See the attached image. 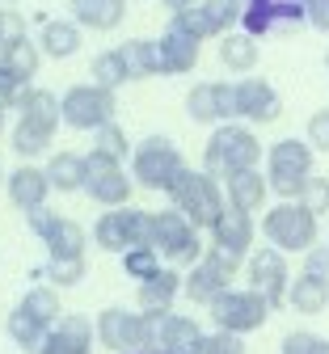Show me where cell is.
Masks as SVG:
<instances>
[{"label": "cell", "instance_id": "cell-53", "mask_svg": "<svg viewBox=\"0 0 329 354\" xmlns=\"http://www.w3.org/2000/svg\"><path fill=\"white\" fill-rule=\"evenodd\" d=\"M0 182H9V173H5V169H0Z\"/></svg>", "mask_w": 329, "mask_h": 354}, {"label": "cell", "instance_id": "cell-17", "mask_svg": "<svg viewBox=\"0 0 329 354\" xmlns=\"http://www.w3.org/2000/svg\"><path fill=\"white\" fill-rule=\"evenodd\" d=\"M93 342H98V325H93L89 317L68 313V317L51 329V342H46L42 354H93Z\"/></svg>", "mask_w": 329, "mask_h": 354}, {"label": "cell", "instance_id": "cell-9", "mask_svg": "<svg viewBox=\"0 0 329 354\" xmlns=\"http://www.w3.org/2000/svg\"><path fill=\"white\" fill-rule=\"evenodd\" d=\"M312 177V144L304 140H278L270 144V173L266 182L278 198H296L304 194V182Z\"/></svg>", "mask_w": 329, "mask_h": 354}, {"label": "cell", "instance_id": "cell-13", "mask_svg": "<svg viewBox=\"0 0 329 354\" xmlns=\"http://www.w3.org/2000/svg\"><path fill=\"white\" fill-rule=\"evenodd\" d=\"M249 287L262 291L270 299V308L278 313V308L287 304V291H292V274H287V253H278L274 245L249 253Z\"/></svg>", "mask_w": 329, "mask_h": 354}, {"label": "cell", "instance_id": "cell-31", "mask_svg": "<svg viewBox=\"0 0 329 354\" xmlns=\"http://www.w3.org/2000/svg\"><path fill=\"white\" fill-rule=\"evenodd\" d=\"M46 177H51V190H85V156L76 152H55L51 160H46Z\"/></svg>", "mask_w": 329, "mask_h": 354}, {"label": "cell", "instance_id": "cell-40", "mask_svg": "<svg viewBox=\"0 0 329 354\" xmlns=\"http://www.w3.org/2000/svg\"><path fill=\"white\" fill-rule=\"evenodd\" d=\"M93 136H98V152H106V156H114V160H127L135 148H131V140H127V131L118 127V122H106L102 131H93Z\"/></svg>", "mask_w": 329, "mask_h": 354}, {"label": "cell", "instance_id": "cell-39", "mask_svg": "<svg viewBox=\"0 0 329 354\" xmlns=\"http://www.w3.org/2000/svg\"><path fill=\"white\" fill-rule=\"evenodd\" d=\"M173 30H181V34H190V38H215V26H211V17H207V9L203 5H195V9H181V13H173V21H169Z\"/></svg>", "mask_w": 329, "mask_h": 354}, {"label": "cell", "instance_id": "cell-41", "mask_svg": "<svg viewBox=\"0 0 329 354\" xmlns=\"http://www.w3.org/2000/svg\"><path fill=\"white\" fill-rule=\"evenodd\" d=\"M190 354H245V342H241V333H224V329H215V333H203L199 346H195Z\"/></svg>", "mask_w": 329, "mask_h": 354}, {"label": "cell", "instance_id": "cell-30", "mask_svg": "<svg viewBox=\"0 0 329 354\" xmlns=\"http://www.w3.org/2000/svg\"><path fill=\"white\" fill-rule=\"evenodd\" d=\"M21 308L30 317H38L42 325H60L64 321V304H60V287H51V283H34L30 291H26V299H21Z\"/></svg>", "mask_w": 329, "mask_h": 354}, {"label": "cell", "instance_id": "cell-28", "mask_svg": "<svg viewBox=\"0 0 329 354\" xmlns=\"http://www.w3.org/2000/svg\"><path fill=\"white\" fill-rule=\"evenodd\" d=\"M118 55H123L131 80H148V76L161 72V47H157V42H148V38H131V42H123Z\"/></svg>", "mask_w": 329, "mask_h": 354}, {"label": "cell", "instance_id": "cell-11", "mask_svg": "<svg viewBox=\"0 0 329 354\" xmlns=\"http://www.w3.org/2000/svg\"><path fill=\"white\" fill-rule=\"evenodd\" d=\"M60 102H64V122L72 131H102L106 122H114V110H118L114 93L102 84H72Z\"/></svg>", "mask_w": 329, "mask_h": 354}, {"label": "cell", "instance_id": "cell-35", "mask_svg": "<svg viewBox=\"0 0 329 354\" xmlns=\"http://www.w3.org/2000/svg\"><path fill=\"white\" fill-rule=\"evenodd\" d=\"M30 279H51V287H76L85 279V257H51Z\"/></svg>", "mask_w": 329, "mask_h": 354}, {"label": "cell", "instance_id": "cell-12", "mask_svg": "<svg viewBox=\"0 0 329 354\" xmlns=\"http://www.w3.org/2000/svg\"><path fill=\"white\" fill-rule=\"evenodd\" d=\"M308 21V0H245L241 30L262 38V34H292Z\"/></svg>", "mask_w": 329, "mask_h": 354}, {"label": "cell", "instance_id": "cell-4", "mask_svg": "<svg viewBox=\"0 0 329 354\" xmlns=\"http://www.w3.org/2000/svg\"><path fill=\"white\" fill-rule=\"evenodd\" d=\"M262 236L278 253H308V249H317V215L304 203L283 198L262 215Z\"/></svg>", "mask_w": 329, "mask_h": 354}, {"label": "cell", "instance_id": "cell-27", "mask_svg": "<svg viewBox=\"0 0 329 354\" xmlns=\"http://www.w3.org/2000/svg\"><path fill=\"white\" fill-rule=\"evenodd\" d=\"M287 304L296 308V313H304V317H317V313H325V308H329V283L304 270L300 279H292Z\"/></svg>", "mask_w": 329, "mask_h": 354}, {"label": "cell", "instance_id": "cell-34", "mask_svg": "<svg viewBox=\"0 0 329 354\" xmlns=\"http://www.w3.org/2000/svg\"><path fill=\"white\" fill-rule=\"evenodd\" d=\"M0 59H5L13 72H21L26 80H34L38 64H42V47L30 42V38H17V42H9V47H0Z\"/></svg>", "mask_w": 329, "mask_h": 354}, {"label": "cell", "instance_id": "cell-32", "mask_svg": "<svg viewBox=\"0 0 329 354\" xmlns=\"http://www.w3.org/2000/svg\"><path fill=\"white\" fill-rule=\"evenodd\" d=\"M85 228L76 224V219H64L60 215V224L51 228V236H46L42 245H46V253L51 257H85Z\"/></svg>", "mask_w": 329, "mask_h": 354}, {"label": "cell", "instance_id": "cell-23", "mask_svg": "<svg viewBox=\"0 0 329 354\" xmlns=\"http://www.w3.org/2000/svg\"><path fill=\"white\" fill-rule=\"evenodd\" d=\"M5 333H9V342H13L21 354H42V350H46V342H51V325H42L38 317H30L21 304L9 313Z\"/></svg>", "mask_w": 329, "mask_h": 354}, {"label": "cell", "instance_id": "cell-20", "mask_svg": "<svg viewBox=\"0 0 329 354\" xmlns=\"http://www.w3.org/2000/svg\"><path fill=\"white\" fill-rule=\"evenodd\" d=\"M157 47H161V72H169V76H186L199 68V38H190V34L169 26Z\"/></svg>", "mask_w": 329, "mask_h": 354}, {"label": "cell", "instance_id": "cell-21", "mask_svg": "<svg viewBox=\"0 0 329 354\" xmlns=\"http://www.w3.org/2000/svg\"><path fill=\"white\" fill-rule=\"evenodd\" d=\"M181 283H186V274H177L173 266H165L157 279L139 283V295H135L139 313H173V299L181 295Z\"/></svg>", "mask_w": 329, "mask_h": 354}, {"label": "cell", "instance_id": "cell-52", "mask_svg": "<svg viewBox=\"0 0 329 354\" xmlns=\"http://www.w3.org/2000/svg\"><path fill=\"white\" fill-rule=\"evenodd\" d=\"M5 114H9V106L0 102V136H5Z\"/></svg>", "mask_w": 329, "mask_h": 354}, {"label": "cell", "instance_id": "cell-7", "mask_svg": "<svg viewBox=\"0 0 329 354\" xmlns=\"http://www.w3.org/2000/svg\"><path fill=\"white\" fill-rule=\"evenodd\" d=\"M152 249H157L169 266H186V270L203 261L199 228H195L181 211H152Z\"/></svg>", "mask_w": 329, "mask_h": 354}, {"label": "cell", "instance_id": "cell-2", "mask_svg": "<svg viewBox=\"0 0 329 354\" xmlns=\"http://www.w3.org/2000/svg\"><path fill=\"white\" fill-rule=\"evenodd\" d=\"M165 194H169V207L181 211L195 228H211L215 219L224 215V207H228L224 203V190L215 182V173H207V169H181L177 182Z\"/></svg>", "mask_w": 329, "mask_h": 354}, {"label": "cell", "instance_id": "cell-36", "mask_svg": "<svg viewBox=\"0 0 329 354\" xmlns=\"http://www.w3.org/2000/svg\"><path fill=\"white\" fill-rule=\"evenodd\" d=\"M93 84H102V88H110V93H114V88L118 84H127L131 76H127V64H123V55L118 51H102V55H93Z\"/></svg>", "mask_w": 329, "mask_h": 354}, {"label": "cell", "instance_id": "cell-5", "mask_svg": "<svg viewBox=\"0 0 329 354\" xmlns=\"http://www.w3.org/2000/svg\"><path fill=\"white\" fill-rule=\"evenodd\" d=\"M270 313H274L270 299H266L262 291H254V287H245V291L228 287L224 295H215V299L207 304V317L215 321V329H224V333H241V337L254 333V329H262Z\"/></svg>", "mask_w": 329, "mask_h": 354}, {"label": "cell", "instance_id": "cell-38", "mask_svg": "<svg viewBox=\"0 0 329 354\" xmlns=\"http://www.w3.org/2000/svg\"><path fill=\"white\" fill-rule=\"evenodd\" d=\"M203 9H207L215 34L224 38V34H232V30L241 26V17H245V0H203Z\"/></svg>", "mask_w": 329, "mask_h": 354}, {"label": "cell", "instance_id": "cell-48", "mask_svg": "<svg viewBox=\"0 0 329 354\" xmlns=\"http://www.w3.org/2000/svg\"><path fill=\"white\" fill-rule=\"evenodd\" d=\"M308 144L317 152H329V110H317L308 118Z\"/></svg>", "mask_w": 329, "mask_h": 354}, {"label": "cell", "instance_id": "cell-10", "mask_svg": "<svg viewBox=\"0 0 329 354\" xmlns=\"http://www.w3.org/2000/svg\"><path fill=\"white\" fill-rule=\"evenodd\" d=\"M85 194L98 207H127V198H131V173L123 169V160H114V156L93 148L85 156Z\"/></svg>", "mask_w": 329, "mask_h": 354}, {"label": "cell", "instance_id": "cell-44", "mask_svg": "<svg viewBox=\"0 0 329 354\" xmlns=\"http://www.w3.org/2000/svg\"><path fill=\"white\" fill-rule=\"evenodd\" d=\"M300 203L312 211V215H321V211H329V177H308L304 182V194H300Z\"/></svg>", "mask_w": 329, "mask_h": 354}, {"label": "cell", "instance_id": "cell-54", "mask_svg": "<svg viewBox=\"0 0 329 354\" xmlns=\"http://www.w3.org/2000/svg\"><path fill=\"white\" fill-rule=\"evenodd\" d=\"M0 5H17V0H0Z\"/></svg>", "mask_w": 329, "mask_h": 354}, {"label": "cell", "instance_id": "cell-29", "mask_svg": "<svg viewBox=\"0 0 329 354\" xmlns=\"http://www.w3.org/2000/svg\"><path fill=\"white\" fill-rule=\"evenodd\" d=\"M203 329L195 317H181V313H169L165 317V342H161V354H190L199 346Z\"/></svg>", "mask_w": 329, "mask_h": 354}, {"label": "cell", "instance_id": "cell-37", "mask_svg": "<svg viewBox=\"0 0 329 354\" xmlns=\"http://www.w3.org/2000/svg\"><path fill=\"white\" fill-rule=\"evenodd\" d=\"M123 270H127L131 279H139V283H148V279H157V274L165 270V257H161L152 245H144V249L123 253Z\"/></svg>", "mask_w": 329, "mask_h": 354}, {"label": "cell", "instance_id": "cell-26", "mask_svg": "<svg viewBox=\"0 0 329 354\" xmlns=\"http://www.w3.org/2000/svg\"><path fill=\"white\" fill-rule=\"evenodd\" d=\"M220 64H224L228 72H237V76L254 72V68H258V42H254V34H245V30L224 34V38H220Z\"/></svg>", "mask_w": 329, "mask_h": 354}, {"label": "cell", "instance_id": "cell-33", "mask_svg": "<svg viewBox=\"0 0 329 354\" xmlns=\"http://www.w3.org/2000/svg\"><path fill=\"white\" fill-rule=\"evenodd\" d=\"M186 114L195 122H224L220 118V80H207V84H195L186 93Z\"/></svg>", "mask_w": 329, "mask_h": 354}, {"label": "cell", "instance_id": "cell-45", "mask_svg": "<svg viewBox=\"0 0 329 354\" xmlns=\"http://www.w3.org/2000/svg\"><path fill=\"white\" fill-rule=\"evenodd\" d=\"M60 224V215L51 211V207H34V211H26V228L38 236V241H46L51 236V228Z\"/></svg>", "mask_w": 329, "mask_h": 354}, {"label": "cell", "instance_id": "cell-51", "mask_svg": "<svg viewBox=\"0 0 329 354\" xmlns=\"http://www.w3.org/2000/svg\"><path fill=\"white\" fill-rule=\"evenodd\" d=\"M161 5H165L169 13H181V9H195V5H199V0H161Z\"/></svg>", "mask_w": 329, "mask_h": 354}, {"label": "cell", "instance_id": "cell-14", "mask_svg": "<svg viewBox=\"0 0 329 354\" xmlns=\"http://www.w3.org/2000/svg\"><path fill=\"white\" fill-rule=\"evenodd\" d=\"M98 325V342L114 354H131L144 346V313H127V308H106L93 321Z\"/></svg>", "mask_w": 329, "mask_h": 354}, {"label": "cell", "instance_id": "cell-49", "mask_svg": "<svg viewBox=\"0 0 329 354\" xmlns=\"http://www.w3.org/2000/svg\"><path fill=\"white\" fill-rule=\"evenodd\" d=\"M304 270L329 283V245H317V249H308V253H304Z\"/></svg>", "mask_w": 329, "mask_h": 354}, {"label": "cell", "instance_id": "cell-8", "mask_svg": "<svg viewBox=\"0 0 329 354\" xmlns=\"http://www.w3.org/2000/svg\"><path fill=\"white\" fill-rule=\"evenodd\" d=\"M93 241H98L106 253H131L152 245V215L139 207H114L102 211L98 224H93Z\"/></svg>", "mask_w": 329, "mask_h": 354}, {"label": "cell", "instance_id": "cell-22", "mask_svg": "<svg viewBox=\"0 0 329 354\" xmlns=\"http://www.w3.org/2000/svg\"><path fill=\"white\" fill-rule=\"evenodd\" d=\"M68 9L80 30H118L127 17V0H68Z\"/></svg>", "mask_w": 329, "mask_h": 354}, {"label": "cell", "instance_id": "cell-16", "mask_svg": "<svg viewBox=\"0 0 329 354\" xmlns=\"http://www.w3.org/2000/svg\"><path fill=\"white\" fill-rule=\"evenodd\" d=\"M254 232H258V228H254V215H249V211H237V207L228 203L224 215L211 224V245L245 261V253L254 249Z\"/></svg>", "mask_w": 329, "mask_h": 354}, {"label": "cell", "instance_id": "cell-3", "mask_svg": "<svg viewBox=\"0 0 329 354\" xmlns=\"http://www.w3.org/2000/svg\"><path fill=\"white\" fill-rule=\"evenodd\" d=\"M262 160V144L249 127L241 122H224L211 131V140H207V173H220V177H232V173H245V169H258Z\"/></svg>", "mask_w": 329, "mask_h": 354}, {"label": "cell", "instance_id": "cell-19", "mask_svg": "<svg viewBox=\"0 0 329 354\" xmlns=\"http://www.w3.org/2000/svg\"><path fill=\"white\" fill-rule=\"evenodd\" d=\"M13 207L21 211H34V207H46V194H51V177H46V169L38 165H21L9 173V182H5Z\"/></svg>", "mask_w": 329, "mask_h": 354}, {"label": "cell", "instance_id": "cell-56", "mask_svg": "<svg viewBox=\"0 0 329 354\" xmlns=\"http://www.w3.org/2000/svg\"><path fill=\"white\" fill-rule=\"evenodd\" d=\"M135 354H144V350H135Z\"/></svg>", "mask_w": 329, "mask_h": 354}, {"label": "cell", "instance_id": "cell-42", "mask_svg": "<svg viewBox=\"0 0 329 354\" xmlns=\"http://www.w3.org/2000/svg\"><path fill=\"white\" fill-rule=\"evenodd\" d=\"M26 88H30V80H26L21 72H13L5 59H0V102H5L9 110H17V102L26 97Z\"/></svg>", "mask_w": 329, "mask_h": 354}, {"label": "cell", "instance_id": "cell-50", "mask_svg": "<svg viewBox=\"0 0 329 354\" xmlns=\"http://www.w3.org/2000/svg\"><path fill=\"white\" fill-rule=\"evenodd\" d=\"M308 26L329 34V0H308Z\"/></svg>", "mask_w": 329, "mask_h": 354}, {"label": "cell", "instance_id": "cell-43", "mask_svg": "<svg viewBox=\"0 0 329 354\" xmlns=\"http://www.w3.org/2000/svg\"><path fill=\"white\" fill-rule=\"evenodd\" d=\"M283 354H329V337L308 333V329H296V333L283 337Z\"/></svg>", "mask_w": 329, "mask_h": 354}, {"label": "cell", "instance_id": "cell-46", "mask_svg": "<svg viewBox=\"0 0 329 354\" xmlns=\"http://www.w3.org/2000/svg\"><path fill=\"white\" fill-rule=\"evenodd\" d=\"M17 38H26V17L17 9H0V47H9Z\"/></svg>", "mask_w": 329, "mask_h": 354}, {"label": "cell", "instance_id": "cell-24", "mask_svg": "<svg viewBox=\"0 0 329 354\" xmlns=\"http://www.w3.org/2000/svg\"><path fill=\"white\" fill-rule=\"evenodd\" d=\"M266 190H270V182H266V173H258V169H245V173L224 177V194H228V203L237 207V211H249V215L262 211Z\"/></svg>", "mask_w": 329, "mask_h": 354}, {"label": "cell", "instance_id": "cell-6", "mask_svg": "<svg viewBox=\"0 0 329 354\" xmlns=\"http://www.w3.org/2000/svg\"><path fill=\"white\" fill-rule=\"evenodd\" d=\"M181 169H186V160H181V152L169 136H148L131 152V177L144 190H169Z\"/></svg>", "mask_w": 329, "mask_h": 354}, {"label": "cell", "instance_id": "cell-47", "mask_svg": "<svg viewBox=\"0 0 329 354\" xmlns=\"http://www.w3.org/2000/svg\"><path fill=\"white\" fill-rule=\"evenodd\" d=\"M220 118H224V122H237V118H241L237 80H220Z\"/></svg>", "mask_w": 329, "mask_h": 354}, {"label": "cell", "instance_id": "cell-55", "mask_svg": "<svg viewBox=\"0 0 329 354\" xmlns=\"http://www.w3.org/2000/svg\"><path fill=\"white\" fill-rule=\"evenodd\" d=\"M325 68H329V51H325Z\"/></svg>", "mask_w": 329, "mask_h": 354}, {"label": "cell", "instance_id": "cell-25", "mask_svg": "<svg viewBox=\"0 0 329 354\" xmlns=\"http://www.w3.org/2000/svg\"><path fill=\"white\" fill-rule=\"evenodd\" d=\"M38 47L42 55H51V59H68L80 51V26L72 17H55V21H46L42 34H38Z\"/></svg>", "mask_w": 329, "mask_h": 354}, {"label": "cell", "instance_id": "cell-1", "mask_svg": "<svg viewBox=\"0 0 329 354\" xmlns=\"http://www.w3.org/2000/svg\"><path fill=\"white\" fill-rule=\"evenodd\" d=\"M17 110L21 114L13 122V152L21 160H34L55 144V131L64 122V102L51 93V88H26Z\"/></svg>", "mask_w": 329, "mask_h": 354}, {"label": "cell", "instance_id": "cell-18", "mask_svg": "<svg viewBox=\"0 0 329 354\" xmlns=\"http://www.w3.org/2000/svg\"><path fill=\"white\" fill-rule=\"evenodd\" d=\"M237 102H241V118H249V122H274L278 114H283L278 93L266 80H258V76L237 80Z\"/></svg>", "mask_w": 329, "mask_h": 354}, {"label": "cell", "instance_id": "cell-15", "mask_svg": "<svg viewBox=\"0 0 329 354\" xmlns=\"http://www.w3.org/2000/svg\"><path fill=\"white\" fill-rule=\"evenodd\" d=\"M232 274L228 266H220L215 257H203L199 266H190V270H186V283H181V295L190 299V304H199V308H207L215 295H224L228 287H232Z\"/></svg>", "mask_w": 329, "mask_h": 354}]
</instances>
